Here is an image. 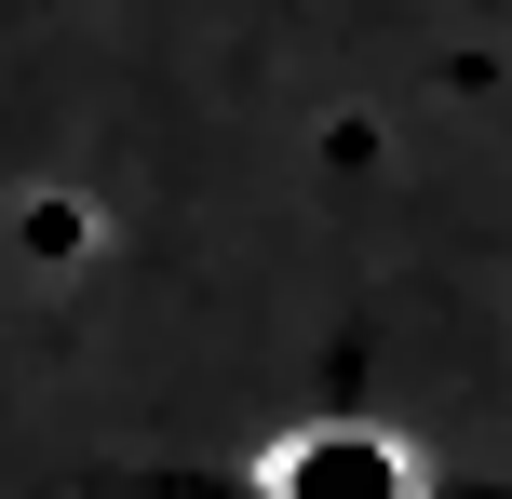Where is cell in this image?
Wrapping results in <instances>:
<instances>
[{"mask_svg":"<svg viewBox=\"0 0 512 499\" xmlns=\"http://www.w3.org/2000/svg\"><path fill=\"white\" fill-rule=\"evenodd\" d=\"M256 499H418V459L364 419H324V432H283L256 459Z\"/></svg>","mask_w":512,"mask_h":499,"instance_id":"cell-1","label":"cell"}]
</instances>
